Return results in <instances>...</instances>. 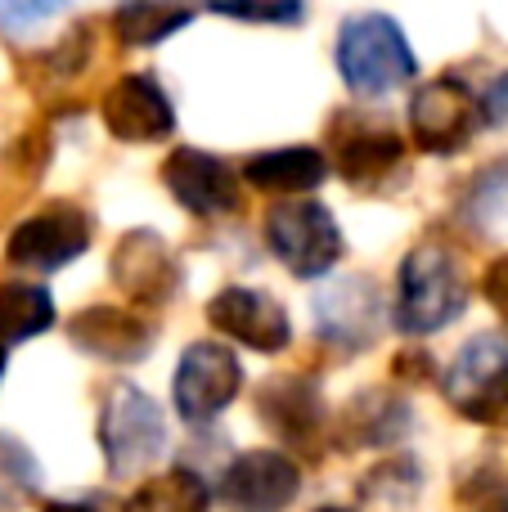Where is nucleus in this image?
Segmentation results:
<instances>
[{
  "instance_id": "1",
  "label": "nucleus",
  "mask_w": 508,
  "mask_h": 512,
  "mask_svg": "<svg viewBox=\"0 0 508 512\" xmlns=\"http://www.w3.org/2000/svg\"><path fill=\"white\" fill-rule=\"evenodd\" d=\"M468 306V270L446 243H419L396 274V328L428 337L450 328Z\"/></svg>"
},
{
  "instance_id": "2",
  "label": "nucleus",
  "mask_w": 508,
  "mask_h": 512,
  "mask_svg": "<svg viewBox=\"0 0 508 512\" xmlns=\"http://www.w3.org/2000/svg\"><path fill=\"white\" fill-rule=\"evenodd\" d=\"M333 59H338L347 90L360 99L392 95V90L410 86L414 72H419V59H414L401 23L387 14H351L338 32V54Z\"/></svg>"
},
{
  "instance_id": "3",
  "label": "nucleus",
  "mask_w": 508,
  "mask_h": 512,
  "mask_svg": "<svg viewBox=\"0 0 508 512\" xmlns=\"http://www.w3.org/2000/svg\"><path fill=\"white\" fill-rule=\"evenodd\" d=\"M99 445L113 477H135L144 472L162 450H167V423L162 409L131 382H117L99 414Z\"/></svg>"
},
{
  "instance_id": "4",
  "label": "nucleus",
  "mask_w": 508,
  "mask_h": 512,
  "mask_svg": "<svg viewBox=\"0 0 508 512\" xmlns=\"http://www.w3.org/2000/svg\"><path fill=\"white\" fill-rule=\"evenodd\" d=\"M446 400L482 427H508V337L477 333L446 373Z\"/></svg>"
},
{
  "instance_id": "5",
  "label": "nucleus",
  "mask_w": 508,
  "mask_h": 512,
  "mask_svg": "<svg viewBox=\"0 0 508 512\" xmlns=\"http://www.w3.org/2000/svg\"><path fill=\"white\" fill-rule=\"evenodd\" d=\"M266 243L275 261L297 279H324L342 261L347 243L329 207L320 203H279L266 216Z\"/></svg>"
},
{
  "instance_id": "6",
  "label": "nucleus",
  "mask_w": 508,
  "mask_h": 512,
  "mask_svg": "<svg viewBox=\"0 0 508 512\" xmlns=\"http://www.w3.org/2000/svg\"><path fill=\"white\" fill-rule=\"evenodd\" d=\"M239 387L243 369L234 360V351H225L221 342H194L180 355L176 373H171V400H176L185 423H207L221 409H230Z\"/></svg>"
},
{
  "instance_id": "7",
  "label": "nucleus",
  "mask_w": 508,
  "mask_h": 512,
  "mask_svg": "<svg viewBox=\"0 0 508 512\" xmlns=\"http://www.w3.org/2000/svg\"><path fill=\"white\" fill-rule=\"evenodd\" d=\"M86 248H90V216L77 203H50L9 234L5 256L9 265L50 274V270H63L68 261H77Z\"/></svg>"
},
{
  "instance_id": "8",
  "label": "nucleus",
  "mask_w": 508,
  "mask_h": 512,
  "mask_svg": "<svg viewBox=\"0 0 508 512\" xmlns=\"http://www.w3.org/2000/svg\"><path fill=\"white\" fill-rule=\"evenodd\" d=\"M383 292L374 279H338L324 292H315V333L338 351H365L383 333Z\"/></svg>"
},
{
  "instance_id": "9",
  "label": "nucleus",
  "mask_w": 508,
  "mask_h": 512,
  "mask_svg": "<svg viewBox=\"0 0 508 512\" xmlns=\"http://www.w3.org/2000/svg\"><path fill=\"white\" fill-rule=\"evenodd\" d=\"M302 490V472L279 450H248L225 468L216 499L230 512H284Z\"/></svg>"
},
{
  "instance_id": "10",
  "label": "nucleus",
  "mask_w": 508,
  "mask_h": 512,
  "mask_svg": "<svg viewBox=\"0 0 508 512\" xmlns=\"http://www.w3.org/2000/svg\"><path fill=\"white\" fill-rule=\"evenodd\" d=\"M477 108L482 99L468 95V86L459 77H437L432 86H423L410 99V135L423 153H459L473 140Z\"/></svg>"
},
{
  "instance_id": "11",
  "label": "nucleus",
  "mask_w": 508,
  "mask_h": 512,
  "mask_svg": "<svg viewBox=\"0 0 508 512\" xmlns=\"http://www.w3.org/2000/svg\"><path fill=\"white\" fill-rule=\"evenodd\" d=\"M99 113H104L108 135L122 144H153L176 131V108H171L167 90L158 86V77H149V72H126V77H117L113 86H108Z\"/></svg>"
},
{
  "instance_id": "12",
  "label": "nucleus",
  "mask_w": 508,
  "mask_h": 512,
  "mask_svg": "<svg viewBox=\"0 0 508 512\" xmlns=\"http://www.w3.org/2000/svg\"><path fill=\"white\" fill-rule=\"evenodd\" d=\"M207 324H212L216 333L261 351V355H275L293 342V324H288L284 306H279L270 292L239 288V283H234V288H221L212 301H207Z\"/></svg>"
},
{
  "instance_id": "13",
  "label": "nucleus",
  "mask_w": 508,
  "mask_h": 512,
  "mask_svg": "<svg viewBox=\"0 0 508 512\" xmlns=\"http://www.w3.org/2000/svg\"><path fill=\"white\" fill-rule=\"evenodd\" d=\"M405 162V140L369 117H338L333 122V167L356 189H374Z\"/></svg>"
},
{
  "instance_id": "14",
  "label": "nucleus",
  "mask_w": 508,
  "mask_h": 512,
  "mask_svg": "<svg viewBox=\"0 0 508 512\" xmlns=\"http://www.w3.org/2000/svg\"><path fill=\"white\" fill-rule=\"evenodd\" d=\"M162 180H167L171 198L194 216H230L243 203L239 176L216 153L203 149H176L162 167Z\"/></svg>"
},
{
  "instance_id": "15",
  "label": "nucleus",
  "mask_w": 508,
  "mask_h": 512,
  "mask_svg": "<svg viewBox=\"0 0 508 512\" xmlns=\"http://www.w3.org/2000/svg\"><path fill=\"white\" fill-rule=\"evenodd\" d=\"M108 265H113V283L122 288V297L135 301V306H162L180 283L176 256H171V248L153 230L122 234V243L113 248V261Z\"/></svg>"
},
{
  "instance_id": "16",
  "label": "nucleus",
  "mask_w": 508,
  "mask_h": 512,
  "mask_svg": "<svg viewBox=\"0 0 508 512\" xmlns=\"http://www.w3.org/2000/svg\"><path fill=\"white\" fill-rule=\"evenodd\" d=\"M68 333L86 355H99V360H113V364L144 360V355H149V342H153V328L144 324L140 315L117 310V306L81 310V315L72 319Z\"/></svg>"
},
{
  "instance_id": "17",
  "label": "nucleus",
  "mask_w": 508,
  "mask_h": 512,
  "mask_svg": "<svg viewBox=\"0 0 508 512\" xmlns=\"http://www.w3.org/2000/svg\"><path fill=\"white\" fill-rule=\"evenodd\" d=\"M257 409L288 445H311L324 427V405H320V391L315 382L306 378H275L261 387Z\"/></svg>"
},
{
  "instance_id": "18",
  "label": "nucleus",
  "mask_w": 508,
  "mask_h": 512,
  "mask_svg": "<svg viewBox=\"0 0 508 512\" xmlns=\"http://www.w3.org/2000/svg\"><path fill=\"white\" fill-rule=\"evenodd\" d=\"M252 189H266V194H311V189L324 185L329 176V158L320 149H306V144H293V149H270L248 158L243 167Z\"/></svg>"
},
{
  "instance_id": "19",
  "label": "nucleus",
  "mask_w": 508,
  "mask_h": 512,
  "mask_svg": "<svg viewBox=\"0 0 508 512\" xmlns=\"http://www.w3.org/2000/svg\"><path fill=\"white\" fill-rule=\"evenodd\" d=\"M410 432V405L396 391H365L342 414V441L347 445H392Z\"/></svg>"
},
{
  "instance_id": "20",
  "label": "nucleus",
  "mask_w": 508,
  "mask_h": 512,
  "mask_svg": "<svg viewBox=\"0 0 508 512\" xmlns=\"http://www.w3.org/2000/svg\"><path fill=\"white\" fill-rule=\"evenodd\" d=\"M45 328H54L50 288L32 279H0V342H27Z\"/></svg>"
},
{
  "instance_id": "21",
  "label": "nucleus",
  "mask_w": 508,
  "mask_h": 512,
  "mask_svg": "<svg viewBox=\"0 0 508 512\" xmlns=\"http://www.w3.org/2000/svg\"><path fill=\"white\" fill-rule=\"evenodd\" d=\"M189 18H194L189 0H122L113 14V32L122 36V45H158L189 27Z\"/></svg>"
},
{
  "instance_id": "22",
  "label": "nucleus",
  "mask_w": 508,
  "mask_h": 512,
  "mask_svg": "<svg viewBox=\"0 0 508 512\" xmlns=\"http://www.w3.org/2000/svg\"><path fill=\"white\" fill-rule=\"evenodd\" d=\"M212 490L203 477H194L189 468H171L162 477H149L131 499L126 512H207Z\"/></svg>"
},
{
  "instance_id": "23",
  "label": "nucleus",
  "mask_w": 508,
  "mask_h": 512,
  "mask_svg": "<svg viewBox=\"0 0 508 512\" xmlns=\"http://www.w3.org/2000/svg\"><path fill=\"white\" fill-rule=\"evenodd\" d=\"M464 221L482 234L508 230V158L491 162L464 194Z\"/></svg>"
},
{
  "instance_id": "24",
  "label": "nucleus",
  "mask_w": 508,
  "mask_h": 512,
  "mask_svg": "<svg viewBox=\"0 0 508 512\" xmlns=\"http://www.w3.org/2000/svg\"><path fill=\"white\" fill-rule=\"evenodd\" d=\"M414 495H419V468H414L410 459L383 463V468H374L365 477V486H360V499H365V504H378L387 512H405L414 504Z\"/></svg>"
},
{
  "instance_id": "25",
  "label": "nucleus",
  "mask_w": 508,
  "mask_h": 512,
  "mask_svg": "<svg viewBox=\"0 0 508 512\" xmlns=\"http://www.w3.org/2000/svg\"><path fill=\"white\" fill-rule=\"evenodd\" d=\"M207 9L239 23H297L306 14V0H207Z\"/></svg>"
},
{
  "instance_id": "26",
  "label": "nucleus",
  "mask_w": 508,
  "mask_h": 512,
  "mask_svg": "<svg viewBox=\"0 0 508 512\" xmlns=\"http://www.w3.org/2000/svg\"><path fill=\"white\" fill-rule=\"evenodd\" d=\"M36 490V463L27 459L23 445H14L9 436H0V495L18 499Z\"/></svg>"
},
{
  "instance_id": "27",
  "label": "nucleus",
  "mask_w": 508,
  "mask_h": 512,
  "mask_svg": "<svg viewBox=\"0 0 508 512\" xmlns=\"http://www.w3.org/2000/svg\"><path fill=\"white\" fill-rule=\"evenodd\" d=\"M68 5L72 0H0V27H5V32H27V27L63 14Z\"/></svg>"
},
{
  "instance_id": "28",
  "label": "nucleus",
  "mask_w": 508,
  "mask_h": 512,
  "mask_svg": "<svg viewBox=\"0 0 508 512\" xmlns=\"http://www.w3.org/2000/svg\"><path fill=\"white\" fill-rule=\"evenodd\" d=\"M482 126H508V72L486 86L482 95Z\"/></svg>"
},
{
  "instance_id": "29",
  "label": "nucleus",
  "mask_w": 508,
  "mask_h": 512,
  "mask_svg": "<svg viewBox=\"0 0 508 512\" xmlns=\"http://www.w3.org/2000/svg\"><path fill=\"white\" fill-rule=\"evenodd\" d=\"M486 301H491V306L508 319V256L486 270Z\"/></svg>"
},
{
  "instance_id": "30",
  "label": "nucleus",
  "mask_w": 508,
  "mask_h": 512,
  "mask_svg": "<svg viewBox=\"0 0 508 512\" xmlns=\"http://www.w3.org/2000/svg\"><path fill=\"white\" fill-rule=\"evenodd\" d=\"M41 512H104V508L90 504V499H77V504H68V499H54V504H45Z\"/></svg>"
},
{
  "instance_id": "31",
  "label": "nucleus",
  "mask_w": 508,
  "mask_h": 512,
  "mask_svg": "<svg viewBox=\"0 0 508 512\" xmlns=\"http://www.w3.org/2000/svg\"><path fill=\"white\" fill-rule=\"evenodd\" d=\"M482 512H508V499H495L491 508H482Z\"/></svg>"
},
{
  "instance_id": "32",
  "label": "nucleus",
  "mask_w": 508,
  "mask_h": 512,
  "mask_svg": "<svg viewBox=\"0 0 508 512\" xmlns=\"http://www.w3.org/2000/svg\"><path fill=\"white\" fill-rule=\"evenodd\" d=\"M5 364H9V351H5V342H0V378H5Z\"/></svg>"
},
{
  "instance_id": "33",
  "label": "nucleus",
  "mask_w": 508,
  "mask_h": 512,
  "mask_svg": "<svg viewBox=\"0 0 508 512\" xmlns=\"http://www.w3.org/2000/svg\"><path fill=\"white\" fill-rule=\"evenodd\" d=\"M320 512H347V508H320Z\"/></svg>"
}]
</instances>
